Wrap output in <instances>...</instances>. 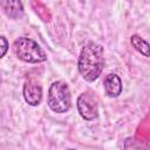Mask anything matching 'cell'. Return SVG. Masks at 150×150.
I'll return each mask as SVG.
<instances>
[{
	"instance_id": "obj_4",
	"label": "cell",
	"mask_w": 150,
	"mask_h": 150,
	"mask_svg": "<svg viewBox=\"0 0 150 150\" xmlns=\"http://www.w3.org/2000/svg\"><path fill=\"white\" fill-rule=\"evenodd\" d=\"M77 110L82 118L87 121H93L97 117V103L95 97L89 93H83L77 97Z\"/></svg>"
},
{
	"instance_id": "obj_1",
	"label": "cell",
	"mask_w": 150,
	"mask_h": 150,
	"mask_svg": "<svg viewBox=\"0 0 150 150\" xmlns=\"http://www.w3.org/2000/svg\"><path fill=\"white\" fill-rule=\"evenodd\" d=\"M103 53V47L94 42H90L82 48L77 66L80 74L86 81L93 82L101 75L104 64Z\"/></svg>"
},
{
	"instance_id": "obj_9",
	"label": "cell",
	"mask_w": 150,
	"mask_h": 150,
	"mask_svg": "<svg viewBox=\"0 0 150 150\" xmlns=\"http://www.w3.org/2000/svg\"><path fill=\"white\" fill-rule=\"evenodd\" d=\"M8 50V41L5 36H0V59L5 56Z\"/></svg>"
},
{
	"instance_id": "obj_5",
	"label": "cell",
	"mask_w": 150,
	"mask_h": 150,
	"mask_svg": "<svg viewBox=\"0 0 150 150\" xmlns=\"http://www.w3.org/2000/svg\"><path fill=\"white\" fill-rule=\"evenodd\" d=\"M23 98L29 105L40 104V102L42 100L41 86L33 80H28L23 86Z\"/></svg>"
},
{
	"instance_id": "obj_7",
	"label": "cell",
	"mask_w": 150,
	"mask_h": 150,
	"mask_svg": "<svg viewBox=\"0 0 150 150\" xmlns=\"http://www.w3.org/2000/svg\"><path fill=\"white\" fill-rule=\"evenodd\" d=\"M104 90L108 96L117 97L122 93V81L116 74H109L104 79Z\"/></svg>"
},
{
	"instance_id": "obj_2",
	"label": "cell",
	"mask_w": 150,
	"mask_h": 150,
	"mask_svg": "<svg viewBox=\"0 0 150 150\" xmlns=\"http://www.w3.org/2000/svg\"><path fill=\"white\" fill-rule=\"evenodd\" d=\"M47 103L54 112H67L71 105V95L68 84L63 81L53 82L48 90Z\"/></svg>"
},
{
	"instance_id": "obj_10",
	"label": "cell",
	"mask_w": 150,
	"mask_h": 150,
	"mask_svg": "<svg viewBox=\"0 0 150 150\" xmlns=\"http://www.w3.org/2000/svg\"><path fill=\"white\" fill-rule=\"evenodd\" d=\"M70 150H73V149H70Z\"/></svg>"
},
{
	"instance_id": "obj_8",
	"label": "cell",
	"mask_w": 150,
	"mask_h": 150,
	"mask_svg": "<svg viewBox=\"0 0 150 150\" xmlns=\"http://www.w3.org/2000/svg\"><path fill=\"white\" fill-rule=\"evenodd\" d=\"M130 42H131L132 47H134L137 52H139L141 54H143L145 57H149V49H150V46H149V43H148L144 39H142L139 35H136V34H135V35L131 36Z\"/></svg>"
},
{
	"instance_id": "obj_6",
	"label": "cell",
	"mask_w": 150,
	"mask_h": 150,
	"mask_svg": "<svg viewBox=\"0 0 150 150\" xmlns=\"http://www.w3.org/2000/svg\"><path fill=\"white\" fill-rule=\"evenodd\" d=\"M0 6L4 12L11 19H20L23 15V6L21 1L18 0H4L0 1Z\"/></svg>"
},
{
	"instance_id": "obj_3",
	"label": "cell",
	"mask_w": 150,
	"mask_h": 150,
	"mask_svg": "<svg viewBox=\"0 0 150 150\" xmlns=\"http://www.w3.org/2000/svg\"><path fill=\"white\" fill-rule=\"evenodd\" d=\"M14 52L18 59L28 63H40L47 60L42 48L29 38H19L14 42Z\"/></svg>"
}]
</instances>
